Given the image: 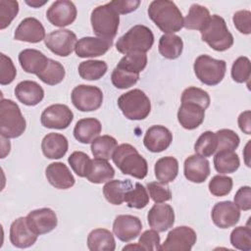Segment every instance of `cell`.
<instances>
[{"instance_id": "6da1fadb", "label": "cell", "mask_w": 251, "mask_h": 251, "mask_svg": "<svg viewBox=\"0 0 251 251\" xmlns=\"http://www.w3.org/2000/svg\"><path fill=\"white\" fill-rule=\"evenodd\" d=\"M148 16L166 34H174L183 27L182 14L173 1H152L148 7Z\"/></svg>"}, {"instance_id": "7a4b0ae2", "label": "cell", "mask_w": 251, "mask_h": 251, "mask_svg": "<svg viewBox=\"0 0 251 251\" xmlns=\"http://www.w3.org/2000/svg\"><path fill=\"white\" fill-rule=\"evenodd\" d=\"M112 159L124 175H128L138 179H142L147 176V161L138 153L135 147L128 143L119 145L114 151Z\"/></svg>"}, {"instance_id": "3957f363", "label": "cell", "mask_w": 251, "mask_h": 251, "mask_svg": "<svg viewBox=\"0 0 251 251\" xmlns=\"http://www.w3.org/2000/svg\"><path fill=\"white\" fill-rule=\"evenodd\" d=\"M26 123L20 107L11 99L0 102V133L3 138H17L25 130Z\"/></svg>"}, {"instance_id": "277c9868", "label": "cell", "mask_w": 251, "mask_h": 251, "mask_svg": "<svg viewBox=\"0 0 251 251\" xmlns=\"http://www.w3.org/2000/svg\"><path fill=\"white\" fill-rule=\"evenodd\" d=\"M153 43L154 35L152 30L146 25H136L118 39L116 48L125 55L132 52L146 53L152 48Z\"/></svg>"}, {"instance_id": "5b68a950", "label": "cell", "mask_w": 251, "mask_h": 251, "mask_svg": "<svg viewBox=\"0 0 251 251\" xmlns=\"http://www.w3.org/2000/svg\"><path fill=\"white\" fill-rule=\"evenodd\" d=\"M200 32L202 40L216 51H226L233 44V36L228 30L226 21L218 15L211 16Z\"/></svg>"}, {"instance_id": "8992f818", "label": "cell", "mask_w": 251, "mask_h": 251, "mask_svg": "<svg viewBox=\"0 0 251 251\" xmlns=\"http://www.w3.org/2000/svg\"><path fill=\"white\" fill-rule=\"evenodd\" d=\"M90 22L93 32L98 37L113 39L118 32L120 16L109 2L94 8Z\"/></svg>"}, {"instance_id": "52a82bcc", "label": "cell", "mask_w": 251, "mask_h": 251, "mask_svg": "<svg viewBox=\"0 0 251 251\" xmlns=\"http://www.w3.org/2000/svg\"><path fill=\"white\" fill-rule=\"evenodd\" d=\"M118 106L123 115L131 121L144 120L151 111L150 99L140 89H132L122 94L118 99Z\"/></svg>"}, {"instance_id": "ba28073f", "label": "cell", "mask_w": 251, "mask_h": 251, "mask_svg": "<svg viewBox=\"0 0 251 251\" xmlns=\"http://www.w3.org/2000/svg\"><path fill=\"white\" fill-rule=\"evenodd\" d=\"M193 69L195 75L202 83L214 86L223 80L226 71V63L208 55H200L196 58Z\"/></svg>"}, {"instance_id": "9c48e42d", "label": "cell", "mask_w": 251, "mask_h": 251, "mask_svg": "<svg viewBox=\"0 0 251 251\" xmlns=\"http://www.w3.org/2000/svg\"><path fill=\"white\" fill-rule=\"evenodd\" d=\"M74 106L81 112L98 110L103 102L102 90L94 85L79 84L75 86L71 94Z\"/></svg>"}, {"instance_id": "30bf717a", "label": "cell", "mask_w": 251, "mask_h": 251, "mask_svg": "<svg viewBox=\"0 0 251 251\" xmlns=\"http://www.w3.org/2000/svg\"><path fill=\"white\" fill-rule=\"evenodd\" d=\"M197 235L193 228L181 226L173 228L160 246L162 251H189L196 243Z\"/></svg>"}, {"instance_id": "8fae6325", "label": "cell", "mask_w": 251, "mask_h": 251, "mask_svg": "<svg viewBox=\"0 0 251 251\" xmlns=\"http://www.w3.org/2000/svg\"><path fill=\"white\" fill-rule=\"evenodd\" d=\"M76 35L69 29L53 30L46 35L44 43L47 48L55 55L67 57L72 54L76 45Z\"/></svg>"}, {"instance_id": "7c38bea8", "label": "cell", "mask_w": 251, "mask_h": 251, "mask_svg": "<svg viewBox=\"0 0 251 251\" xmlns=\"http://www.w3.org/2000/svg\"><path fill=\"white\" fill-rule=\"evenodd\" d=\"M74 120V113L64 104H53L41 114V125L47 128L65 129Z\"/></svg>"}, {"instance_id": "4fadbf2b", "label": "cell", "mask_w": 251, "mask_h": 251, "mask_svg": "<svg viewBox=\"0 0 251 251\" xmlns=\"http://www.w3.org/2000/svg\"><path fill=\"white\" fill-rule=\"evenodd\" d=\"M76 14V8L72 1L58 0L48 8L46 18L51 25L64 27L72 25L75 21Z\"/></svg>"}, {"instance_id": "5bb4252c", "label": "cell", "mask_w": 251, "mask_h": 251, "mask_svg": "<svg viewBox=\"0 0 251 251\" xmlns=\"http://www.w3.org/2000/svg\"><path fill=\"white\" fill-rule=\"evenodd\" d=\"M26 221L30 229L37 235L52 231L58 225L57 216L50 208H41L29 212Z\"/></svg>"}, {"instance_id": "9a60e30c", "label": "cell", "mask_w": 251, "mask_h": 251, "mask_svg": "<svg viewBox=\"0 0 251 251\" xmlns=\"http://www.w3.org/2000/svg\"><path fill=\"white\" fill-rule=\"evenodd\" d=\"M211 217L213 223L220 228H228L235 226L240 219L239 208L231 201H222L215 204Z\"/></svg>"}, {"instance_id": "2e32d148", "label": "cell", "mask_w": 251, "mask_h": 251, "mask_svg": "<svg viewBox=\"0 0 251 251\" xmlns=\"http://www.w3.org/2000/svg\"><path fill=\"white\" fill-rule=\"evenodd\" d=\"M142 229L139 218L132 215H119L113 224L114 234L124 242H128L136 238Z\"/></svg>"}, {"instance_id": "e0dca14e", "label": "cell", "mask_w": 251, "mask_h": 251, "mask_svg": "<svg viewBox=\"0 0 251 251\" xmlns=\"http://www.w3.org/2000/svg\"><path fill=\"white\" fill-rule=\"evenodd\" d=\"M113 45V39L86 36L78 39L75 51L79 58H91L104 55Z\"/></svg>"}, {"instance_id": "ac0fdd59", "label": "cell", "mask_w": 251, "mask_h": 251, "mask_svg": "<svg viewBox=\"0 0 251 251\" xmlns=\"http://www.w3.org/2000/svg\"><path fill=\"white\" fill-rule=\"evenodd\" d=\"M147 221L153 229L159 232H164L170 229L175 224L174 209L169 204L156 203L149 210Z\"/></svg>"}, {"instance_id": "d6986e66", "label": "cell", "mask_w": 251, "mask_h": 251, "mask_svg": "<svg viewBox=\"0 0 251 251\" xmlns=\"http://www.w3.org/2000/svg\"><path fill=\"white\" fill-rule=\"evenodd\" d=\"M45 37L44 26L37 19L32 17L24 19L14 33V38L16 40L28 43H38L44 40Z\"/></svg>"}, {"instance_id": "ffe728a7", "label": "cell", "mask_w": 251, "mask_h": 251, "mask_svg": "<svg viewBox=\"0 0 251 251\" xmlns=\"http://www.w3.org/2000/svg\"><path fill=\"white\" fill-rule=\"evenodd\" d=\"M35 234L29 227L26 217L16 219L10 226V241L18 248H27L32 246L37 240Z\"/></svg>"}, {"instance_id": "44dd1931", "label": "cell", "mask_w": 251, "mask_h": 251, "mask_svg": "<svg viewBox=\"0 0 251 251\" xmlns=\"http://www.w3.org/2000/svg\"><path fill=\"white\" fill-rule=\"evenodd\" d=\"M172 141V132L166 126L160 125L150 126L143 138L144 146L153 153H159L168 149Z\"/></svg>"}, {"instance_id": "7402d4cb", "label": "cell", "mask_w": 251, "mask_h": 251, "mask_svg": "<svg viewBox=\"0 0 251 251\" xmlns=\"http://www.w3.org/2000/svg\"><path fill=\"white\" fill-rule=\"evenodd\" d=\"M210 175L209 161L200 155H191L184 161V176L194 183L204 182Z\"/></svg>"}, {"instance_id": "603a6c76", "label": "cell", "mask_w": 251, "mask_h": 251, "mask_svg": "<svg viewBox=\"0 0 251 251\" xmlns=\"http://www.w3.org/2000/svg\"><path fill=\"white\" fill-rule=\"evenodd\" d=\"M45 175L49 183L58 189L71 188L75 181L69 168L61 162H55L48 165Z\"/></svg>"}, {"instance_id": "cb8c5ba5", "label": "cell", "mask_w": 251, "mask_h": 251, "mask_svg": "<svg viewBox=\"0 0 251 251\" xmlns=\"http://www.w3.org/2000/svg\"><path fill=\"white\" fill-rule=\"evenodd\" d=\"M205 119V109L193 103H181L177 111L180 126L188 130L197 128Z\"/></svg>"}, {"instance_id": "d4e9b609", "label": "cell", "mask_w": 251, "mask_h": 251, "mask_svg": "<svg viewBox=\"0 0 251 251\" xmlns=\"http://www.w3.org/2000/svg\"><path fill=\"white\" fill-rule=\"evenodd\" d=\"M15 95L21 103L26 106H35L42 101L44 90L36 81L24 80L15 87Z\"/></svg>"}, {"instance_id": "484cf974", "label": "cell", "mask_w": 251, "mask_h": 251, "mask_svg": "<svg viewBox=\"0 0 251 251\" xmlns=\"http://www.w3.org/2000/svg\"><path fill=\"white\" fill-rule=\"evenodd\" d=\"M69 148V142L65 135L50 132L45 135L41 142V149L44 156L48 159L63 158Z\"/></svg>"}, {"instance_id": "4316f807", "label": "cell", "mask_w": 251, "mask_h": 251, "mask_svg": "<svg viewBox=\"0 0 251 251\" xmlns=\"http://www.w3.org/2000/svg\"><path fill=\"white\" fill-rule=\"evenodd\" d=\"M48 59L41 51L36 49H25L19 54V62L23 70L36 75L43 71Z\"/></svg>"}, {"instance_id": "83f0119b", "label": "cell", "mask_w": 251, "mask_h": 251, "mask_svg": "<svg viewBox=\"0 0 251 251\" xmlns=\"http://www.w3.org/2000/svg\"><path fill=\"white\" fill-rule=\"evenodd\" d=\"M102 130L101 123L95 118H85L79 120L74 128L75 138L83 144L92 142Z\"/></svg>"}, {"instance_id": "f1b7e54d", "label": "cell", "mask_w": 251, "mask_h": 251, "mask_svg": "<svg viewBox=\"0 0 251 251\" xmlns=\"http://www.w3.org/2000/svg\"><path fill=\"white\" fill-rule=\"evenodd\" d=\"M87 247L91 251H114L116 241L113 233L106 228H96L87 236Z\"/></svg>"}, {"instance_id": "f546056e", "label": "cell", "mask_w": 251, "mask_h": 251, "mask_svg": "<svg viewBox=\"0 0 251 251\" xmlns=\"http://www.w3.org/2000/svg\"><path fill=\"white\" fill-rule=\"evenodd\" d=\"M115 176L114 168L107 160L95 158L91 160L89 169L86 174V178L92 183H102L111 180Z\"/></svg>"}, {"instance_id": "4dcf8cb0", "label": "cell", "mask_w": 251, "mask_h": 251, "mask_svg": "<svg viewBox=\"0 0 251 251\" xmlns=\"http://www.w3.org/2000/svg\"><path fill=\"white\" fill-rule=\"evenodd\" d=\"M132 188V182L129 179L109 180L103 186V194L108 202L113 205H121L125 202L126 193Z\"/></svg>"}, {"instance_id": "1f68e13d", "label": "cell", "mask_w": 251, "mask_h": 251, "mask_svg": "<svg viewBox=\"0 0 251 251\" xmlns=\"http://www.w3.org/2000/svg\"><path fill=\"white\" fill-rule=\"evenodd\" d=\"M156 178L163 183H170L178 174V162L175 157L167 156L160 158L154 167Z\"/></svg>"}, {"instance_id": "d6a6232c", "label": "cell", "mask_w": 251, "mask_h": 251, "mask_svg": "<svg viewBox=\"0 0 251 251\" xmlns=\"http://www.w3.org/2000/svg\"><path fill=\"white\" fill-rule=\"evenodd\" d=\"M209 10L199 4H192L189 8L188 14L183 20V26L187 29L202 30L210 20Z\"/></svg>"}, {"instance_id": "836d02e7", "label": "cell", "mask_w": 251, "mask_h": 251, "mask_svg": "<svg viewBox=\"0 0 251 251\" xmlns=\"http://www.w3.org/2000/svg\"><path fill=\"white\" fill-rule=\"evenodd\" d=\"M159 52L166 59L175 60L178 58L183 49L182 39L176 34H164L159 40Z\"/></svg>"}, {"instance_id": "e575fe53", "label": "cell", "mask_w": 251, "mask_h": 251, "mask_svg": "<svg viewBox=\"0 0 251 251\" xmlns=\"http://www.w3.org/2000/svg\"><path fill=\"white\" fill-rule=\"evenodd\" d=\"M239 166L240 160L234 151H219L214 157V167L220 174H232Z\"/></svg>"}, {"instance_id": "d590c367", "label": "cell", "mask_w": 251, "mask_h": 251, "mask_svg": "<svg viewBox=\"0 0 251 251\" xmlns=\"http://www.w3.org/2000/svg\"><path fill=\"white\" fill-rule=\"evenodd\" d=\"M118 147L117 140L110 135H102L96 137L91 142V152L95 158L110 160L114 151Z\"/></svg>"}, {"instance_id": "8d00e7d4", "label": "cell", "mask_w": 251, "mask_h": 251, "mask_svg": "<svg viewBox=\"0 0 251 251\" xmlns=\"http://www.w3.org/2000/svg\"><path fill=\"white\" fill-rule=\"evenodd\" d=\"M65 75V68L60 62L48 59L45 68L37 75V77L48 85H56L63 81Z\"/></svg>"}, {"instance_id": "74e56055", "label": "cell", "mask_w": 251, "mask_h": 251, "mask_svg": "<svg viewBox=\"0 0 251 251\" xmlns=\"http://www.w3.org/2000/svg\"><path fill=\"white\" fill-rule=\"evenodd\" d=\"M107 70L106 62L101 60H88L78 65V75L85 80H97L107 73Z\"/></svg>"}, {"instance_id": "f35d334b", "label": "cell", "mask_w": 251, "mask_h": 251, "mask_svg": "<svg viewBox=\"0 0 251 251\" xmlns=\"http://www.w3.org/2000/svg\"><path fill=\"white\" fill-rule=\"evenodd\" d=\"M147 65V55L142 52H132L126 54L118 63L117 68L126 72L139 75Z\"/></svg>"}, {"instance_id": "ab89813d", "label": "cell", "mask_w": 251, "mask_h": 251, "mask_svg": "<svg viewBox=\"0 0 251 251\" xmlns=\"http://www.w3.org/2000/svg\"><path fill=\"white\" fill-rule=\"evenodd\" d=\"M217 147L218 140L216 133L208 130L198 137L194 144V151L202 157H210L217 152Z\"/></svg>"}, {"instance_id": "60d3db41", "label": "cell", "mask_w": 251, "mask_h": 251, "mask_svg": "<svg viewBox=\"0 0 251 251\" xmlns=\"http://www.w3.org/2000/svg\"><path fill=\"white\" fill-rule=\"evenodd\" d=\"M125 202L129 208L142 209L149 203V194L141 183L136 182L134 188L132 187L126 193Z\"/></svg>"}, {"instance_id": "b9f144b4", "label": "cell", "mask_w": 251, "mask_h": 251, "mask_svg": "<svg viewBox=\"0 0 251 251\" xmlns=\"http://www.w3.org/2000/svg\"><path fill=\"white\" fill-rule=\"evenodd\" d=\"M210 102L211 99L208 92L195 86L187 87L181 94V103L197 104L205 110L210 106Z\"/></svg>"}, {"instance_id": "7bdbcfd3", "label": "cell", "mask_w": 251, "mask_h": 251, "mask_svg": "<svg viewBox=\"0 0 251 251\" xmlns=\"http://www.w3.org/2000/svg\"><path fill=\"white\" fill-rule=\"evenodd\" d=\"M215 133L218 140L217 152L224 150L234 151L238 147L240 138L233 130L228 128H223Z\"/></svg>"}, {"instance_id": "ee69618b", "label": "cell", "mask_w": 251, "mask_h": 251, "mask_svg": "<svg viewBox=\"0 0 251 251\" xmlns=\"http://www.w3.org/2000/svg\"><path fill=\"white\" fill-rule=\"evenodd\" d=\"M251 75V64L247 57H238L231 67V77L235 82H248Z\"/></svg>"}, {"instance_id": "f6af8a7d", "label": "cell", "mask_w": 251, "mask_h": 251, "mask_svg": "<svg viewBox=\"0 0 251 251\" xmlns=\"http://www.w3.org/2000/svg\"><path fill=\"white\" fill-rule=\"evenodd\" d=\"M230 243L238 250H251V229L248 226H237L230 233Z\"/></svg>"}, {"instance_id": "bcb514c9", "label": "cell", "mask_w": 251, "mask_h": 251, "mask_svg": "<svg viewBox=\"0 0 251 251\" xmlns=\"http://www.w3.org/2000/svg\"><path fill=\"white\" fill-rule=\"evenodd\" d=\"M139 79V75L126 72L120 68H115L111 75V80L115 87L126 89L133 86Z\"/></svg>"}, {"instance_id": "7dc6e473", "label": "cell", "mask_w": 251, "mask_h": 251, "mask_svg": "<svg viewBox=\"0 0 251 251\" xmlns=\"http://www.w3.org/2000/svg\"><path fill=\"white\" fill-rule=\"evenodd\" d=\"M68 162L73 169V171L80 177H85L87 171L89 169V165L91 162V159L89 156L81 151H75L73 152L69 159Z\"/></svg>"}, {"instance_id": "c3c4849f", "label": "cell", "mask_w": 251, "mask_h": 251, "mask_svg": "<svg viewBox=\"0 0 251 251\" xmlns=\"http://www.w3.org/2000/svg\"><path fill=\"white\" fill-rule=\"evenodd\" d=\"M232 178L226 176L217 175L209 182V191L212 195L222 197L227 195L232 189Z\"/></svg>"}, {"instance_id": "681fc988", "label": "cell", "mask_w": 251, "mask_h": 251, "mask_svg": "<svg viewBox=\"0 0 251 251\" xmlns=\"http://www.w3.org/2000/svg\"><path fill=\"white\" fill-rule=\"evenodd\" d=\"M19 13V3L14 0L0 1V28H6Z\"/></svg>"}, {"instance_id": "f907efd6", "label": "cell", "mask_w": 251, "mask_h": 251, "mask_svg": "<svg viewBox=\"0 0 251 251\" xmlns=\"http://www.w3.org/2000/svg\"><path fill=\"white\" fill-rule=\"evenodd\" d=\"M150 197L155 203H163L172 199V191L168 184L160 181L149 182L146 186Z\"/></svg>"}, {"instance_id": "816d5d0a", "label": "cell", "mask_w": 251, "mask_h": 251, "mask_svg": "<svg viewBox=\"0 0 251 251\" xmlns=\"http://www.w3.org/2000/svg\"><path fill=\"white\" fill-rule=\"evenodd\" d=\"M0 83L2 85L10 84L17 75V70L10 57L0 54Z\"/></svg>"}, {"instance_id": "f5cc1de1", "label": "cell", "mask_w": 251, "mask_h": 251, "mask_svg": "<svg viewBox=\"0 0 251 251\" xmlns=\"http://www.w3.org/2000/svg\"><path fill=\"white\" fill-rule=\"evenodd\" d=\"M160 235L155 229L145 230L139 237L138 244L143 250L157 251L160 250Z\"/></svg>"}, {"instance_id": "db71d44e", "label": "cell", "mask_w": 251, "mask_h": 251, "mask_svg": "<svg viewBox=\"0 0 251 251\" xmlns=\"http://www.w3.org/2000/svg\"><path fill=\"white\" fill-rule=\"evenodd\" d=\"M232 21L236 29L243 34L251 33V13L248 10H240L233 14Z\"/></svg>"}, {"instance_id": "11a10c76", "label": "cell", "mask_w": 251, "mask_h": 251, "mask_svg": "<svg viewBox=\"0 0 251 251\" xmlns=\"http://www.w3.org/2000/svg\"><path fill=\"white\" fill-rule=\"evenodd\" d=\"M234 204L243 211L251 209V188L250 186L240 187L234 195Z\"/></svg>"}, {"instance_id": "9f6ffc18", "label": "cell", "mask_w": 251, "mask_h": 251, "mask_svg": "<svg viewBox=\"0 0 251 251\" xmlns=\"http://www.w3.org/2000/svg\"><path fill=\"white\" fill-rule=\"evenodd\" d=\"M110 4L113 6V8L117 11V13L120 14H128L133 11H135L138 6L140 5V1H135V0H125V1H111Z\"/></svg>"}, {"instance_id": "6f0895ef", "label": "cell", "mask_w": 251, "mask_h": 251, "mask_svg": "<svg viewBox=\"0 0 251 251\" xmlns=\"http://www.w3.org/2000/svg\"><path fill=\"white\" fill-rule=\"evenodd\" d=\"M250 111L242 112L238 117L239 128L246 134H251V124H250Z\"/></svg>"}, {"instance_id": "680465c9", "label": "cell", "mask_w": 251, "mask_h": 251, "mask_svg": "<svg viewBox=\"0 0 251 251\" xmlns=\"http://www.w3.org/2000/svg\"><path fill=\"white\" fill-rule=\"evenodd\" d=\"M46 2H47V1H43V2H38V1H31V2H29V1H26L25 3H26L27 5H29V6H31V7L37 8V7H40V6L44 5Z\"/></svg>"}, {"instance_id": "91938a15", "label": "cell", "mask_w": 251, "mask_h": 251, "mask_svg": "<svg viewBox=\"0 0 251 251\" xmlns=\"http://www.w3.org/2000/svg\"><path fill=\"white\" fill-rule=\"evenodd\" d=\"M127 249H137V250H143L142 248H141V246L138 244V243H136V244H129V245H127V246H125L124 248H123V250H127Z\"/></svg>"}]
</instances>
